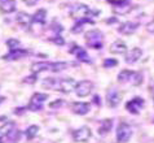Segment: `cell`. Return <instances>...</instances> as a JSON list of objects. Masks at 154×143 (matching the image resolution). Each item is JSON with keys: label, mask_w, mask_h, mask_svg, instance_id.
Segmentation results:
<instances>
[{"label": "cell", "mask_w": 154, "mask_h": 143, "mask_svg": "<svg viewBox=\"0 0 154 143\" xmlns=\"http://www.w3.org/2000/svg\"><path fill=\"white\" fill-rule=\"evenodd\" d=\"M76 85H78V82L75 80H72V78H62V80L49 78V81H48V87L51 90H57L63 94H69L72 90H75Z\"/></svg>", "instance_id": "cell-1"}, {"label": "cell", "mask_w": 154, "mask_h": 143, "mask_svg": "<svg viewBox=\"0 0 154 143\" xmlns=\"http://www.w3.org/2000/svg\"><path fill=\"white\" fill-rule=\"evenodd\" d=\"M85 43L91 48L100 50L102 44H104V34L97 29L89 30V31L85 33Z\"/></svg>", "instance_id": "cell-2"}, {"label": "cell", "mask_w": 154, "mask_h": 143, "mask_svg": "<svg viewBox=\"0 0 154 143\" xmlns=\"http://www.w3.org/2000/svg\"><path fill=\"white\" fill-rule=\"evenodd\" d=\"M118 82L119 83H132L134 86H139L143 82V74L139 72H132L125 69L118 74Z\"/></svg>", "instance_id": "cell-3"}, {"label": "cell", "mask_w": 154, "mask_h": 143, "mask_svg": "<svg viewBox=\"0 0 154 143\" xmlns=\"http://www.w3.org/2000/svg\"><path fill=\"white\" fill-rule=\"evenodd\" d=\"M109 3L112 4L113 12L118 16L127 15V13H130L134 9V5L130 2H127V0H110Z\"/></svg>", "instance_id": "cell-4"}, {"label": "cell", "mask_w": 154, "mask_h": 143, "mask_svg": "<svg viewBox=\"0 0 154 143\" xmlns=\"http://www.w3.org/2000/svg\"><path fill=\"white\" fill-rule=\"evenodd\" d=\"M48 99V95L47 94H42V93H35L30 99L29 103V109L32 112H38L43 109V104Z\"/></svg>", "instance_id": "cell-5"}, {"label": "cell", "mask_w": 154, "mask_h": 143, "mask_svg": "<svg viewBox=\"0 0 154 143\" xmlns=\"http://www.w3.org/2000/svg\"><path fill=\"white\" fill-rule=\"evenodd\" d=\"M132 135V128L126 122H121L117 129V142H128Z\"/></svg>", "instance_id": "cell-6"}, {"label": "cell", "mask_w": 154, "mask_h": 143, "mask_svg": "<svg viewBox=\"0 0 154 143\" xmlns=\"http://www.w3.org/2000/svg\"><path fill=\"white\" fill-rule=\"evenodd\" d=\"M89 8L85 4H75L70 11V17L74 20H83L89 15Z\"/></svg>", "instance_id": "cell-7"}, {"label": "cell", "mask_w": 154, "mask_h": 143, "mask_svg": "<svg viewBox=\"0 0 154 143\" xmlns=\"http://www.w3.org/2000/svg\"><path fill=\"white\" fill-rule=\"evenodd\" d=\"M92 90H93V83L91 81H88V80H84V81L78 82L76 89H75V93H76V95H78L79 98H85V96H88V95L92 93Z\"/></svg>", "instance_id": "cell-8"}, {"label": "cell", "mask_w": 154, "mask_h": 143, "mask_svg": "<svg viewBox=\"0 0 154 143\" xmlns=\"http://www.w3.org/2000/svg\"><path fill=\"white\" fill-rule=\"evenodd\" d=\"M144 106H145L144 99L140 98V96H136V98H134L132 100H130L126 104V109L132 115H139Z\"/></svg>", "instance_id": "cell-9"}, {"label": "cell", "mask_w": 154, "mask_h": 143, "mask_svg": "<svg viewBox=\"0 0 154 143\" xmlns=\"http://www.w3.org/2000/svg\"><path fill=\"white\" fill-rule=\"evenodd\" d=\"M121 93L117 90V89H109L108 93H106V103H108V106L110 108H115L119 106V103H121Z\"/></svg>", "instance_id": "cell-10"}, {"label": "cell", "mask_w": 154, "mask_h": 143, "mask_svg": "<svg viewBox=\"0 0 154 143\" xmlns=\"http://www.w3.org/2000/svg\"><path fill=\"white\" fill-rule=\"evenodd\" d=\"M91 135H92V133L89 130V128L87 126H83L72 133V138H74L75 142H87L91 138Z\"/></svg>", "instance_id": "cell-11"}, {"label": "cell", "mask_w": 154, "mask_h": 143, "mask_svg": "<svg viewBox=\"0 0 154 143\" xmlns=\"http://www.w3.org/2000/svg\"><path fill=\"white\" fill-rule=\"evenodd\" d=\"M29 54V51L26 50H22V48H14V50H11L7 55L3 56V59L5 61H13V60H18V59H22L25 57Z\"/></svg>", "instance_id": "cell-12"}, {"label": "cell", "mask_w": 154, "mask_h": 143, "mask_svg": "<svg viewBox=\"0 0 154 143\" xmlns=\"http://www.w3.org/2000/svg\"><path fill=\"white\" fill-rule=\"evenodd\" d=\"M139 29V24L137 22H132V21H127V22L122 24L119 26V33L121 34H125V35H131L134 34L136 30Z\"/></svg>", "instance_id": "cell-13"}, {"label": "cell", "mask_w": 154, "mask_h": 143, "mask_svg": "<svg viewBox=\"0 0 154 143\" xmlns=\"http://www.w3.org/2000/svg\"><path fill=\"white\" fill-rule=\"evenodd\" d=\"M16 20H17V22H18V25L25 30H27L32 22V17L30 15H27L26 12H20L18 15H17Z\"/></svg>", "instance_id": "cell-14"}, {"label": "cell", "mask_w": 154, "mask_h": 143, "mask_svg": "<svg viewBox=\"0 0 154 143\" xmlns=\"http://www.w3.org/2000/svg\"><path fill=\"white\" fill-rule=\"evenodd\" d=\"M72 48L70 50L71 54H74L76 56V59L79 60V61H83V63H91V59H89V55L85 52L82 47H78L76 44L71 46Z\"/></svg>", "instance_id": "cell-15"}, {"label": "cell", "mask_w": 154, "mask_h": 143, "mask_svg": "<svg viewBox=\"0 0 154 143\" xmlns=\"http://www.w3.org/2000/svg\"><path fill=\"white\" fill-rule=\"evenodd\" d=\"M89 109H91V106L88 103H82V102H76V103H72L71 104V111L74 112L75 115H87Z\"/></svg>", "instance_id": "cell-16"}, {"label": "cell", "mask_w": 154, "mask_h": 143, "mask_svg": "<svg viewBox=\"0 0 154 143\" xmlns=\"http://www.w3.org/2000/svg\"><path fill=\"white\" fill-rule=\"evenodd\" d=\"M141 55H143V51H141L140 48H137V47H135V48H132L131 51H128L126 54V63L127 64H135L136 61H139Z\"/></svg>", "instance_id": "cell-17"}, {"label": "cell", "mask_w": 154, "mask_h": 143, "mask_svg": "<svg viewBox=\"0 0 154 143\" xmlns=\"http://www.w3.org/2000/svg\"><path fill=\"white\" fill-rule=\"evenodd\" d=\"M52 67H53V63H34L31 65V72L38 74V73H42V72H45V70H51L52 72Z\"/></svg>", "instance_id": "cell-18"}, {"label": "cell", "mask_w": 154, "mask_h": 143, "mask_svg": "<svg viewBox=\"0 0 154 143\" xmlns=\"http://www.w3.org/2000/svg\"><path fill=\"white\" fill-rule=\"evenodd\" d=\"M110 52L114 55H122L127 52V44L122 41H117L114 42L112 46H110Z\"/></svg>", "instance_id": "cell-19"}, {"label": "cell", "mask_w": 154, "mask_h": 143, "mask_svg": "<svg viewBox=\"0 0 154 143\" xmlns=\"http://www.w3.org/2000/svg\"><path fill=\"white\" fill-rule=\"evenodd\" d=\"M13 129H14V124L11 122V121H8V122L4 124V125H0V138H2L3 142Z\"/></svg>", "instance_id": "cell-20"}, {"label": "cell", "mask_w": 154, "mask_h": 143, "mask_svg": "<svg viewBox=\"0 0 154 143\" xmlns=\"http://www.w3.org/2000/svg\"><path fill=\"white\" fill-rule=\"evenodd\" d=\"M85 24H93V21H92V20H88L87 17H85V18H83V20H78V22H76V24L71 28V33H74V34L82 33Z\"/></svg>", "instance_id": "cell-21"}, {"label": "cell", "mask_w": 154, "mask_h": 143, "mask_svg": "<svg viewBox=\"0 0 154 143\" xmlns=\"http://www.w3.org/2000/svg\"><path fill=\"white\" fill-rule=\"evenodd\" d=\"M16 11V0H4L2 2V12L12 13Z\"/></svg>", "instance_id": "cell-22"}, {"label": "cell", "mask_w": 154, "mask_h": 143, "mask_svg": "<svg viewBox=\"0 0 154 143\" xmlns=\"http://www.w3.org/2000/svg\"><path fill=\"white\" fill-rule=\"evenodd\" d=\"M45 20H47V12H45V9L36 11L35 15L32 16V22L40 24V25H44L45 24Z\"/></svg>", "instance_id": "cell-23"}, {"label": "cell", "mask_w": 154, "mask_h": 143, "mask_svg": "<svg viewBox=\"0 0 154 143\" xmlns=\"http://www.w3.org/2000/svg\"><path fill=\"white\" fill-rule=\"evenodd\" d=\"M112 128H113V121L110 120V119L104 120V122H102L100 129H98V134H100L101 137H105L106 134H108L110 130H112Z\"/></svg>", "instance_id": "cell-24"}, {"label": "cell", "mask_w": 154, "mask_h": 143, "mask_svg": "<svg viewBox=\"0 0 154 143\" xmlns=\"http://www.w3.org/2000/svg\"><path fill=\"white\" fill-rule=\"evenodd\" d=\"M38 132H39V128H38L36 125H31V126H29V128L26 129V138H27L29 141L34 139V138L36 137Z\"/></svg>", "instance_id": "cell-25"}, {"label": "cell", "mask_w": 154, "mask_h": 143, "mask_svg": "<svg viewBox=\"0 0 154 143\" xmlns=\"http://www.w3.org/2000/svg\"><path fill=\"white\" fill-rule=\"evenodd\" d=\"M7 137L9 138V142H17V141L20 139V137H21V133L17 129H13ZM4 141H5V139H4Z\"/></svg>", "instance_id": "cell-26"}, {"label": "cell", "mask_w": 154, "mask_h": 143, "mask_svg": "<svg viewBox=\"0 0 154 143\" xmlns=\"http://www.w3.org/2000/svg\"><path fill=\"white\" fill-rule=\"evenodd\" d=\"M67 64L66 63H62V61H58V63H53V67H52V72H61L63 69H66Z\"/></svg>", "instance_id": "cell-27"}, {"label": "cell", "mask_w": 154, "mask_h": 143, "mask_svg": "<svg viewBox=\"0 0 154 143\" xmlns=\"http://www.w3.org/2000/svg\"><path fill=\"white\" fill-rule=\"evenodd\" d=\"M7 46L9 47L11 50L20 48V41H17V39H8V41H7Z\"/></svg>", "instance_id": "cell-28"}, {"label": "cell", "mask_w": 154, "mask_h": 143, "mask_svg": "<svg viewBox=\"0 0 154 143\" xmlns=\"http://www.w3.org/2000/svg\"><path fill=\"white\" fill-rule=\"evenodd\" d=\"M115 65H118V61L115 59H106V60H104V67L105 68H114Z\"/></svg>", "instance_id": "cell-29"}, {"label": "cell", "mask_w": 154, "mask_h": 143, "mask_svg": "<svg viewBox=\"0 0 154 143\" xmlns=\"http://www.w3.org/2000/svg\"><path fill=\"white\" fill-rule=\"evenodd\" d=\"M51 41H52L53 43H56V44H58V46H62L63 43H65L63 38H62V37H60V35H56L54 38H51Z\"/></svg>", "instance_id": "cell-30"}, {"label": "cell", "mask_w": 154, "mask_h": 143, "mask_svg": "<svg viewBox=\"0 0 154 143\" xmlns=\"http://www.w3.org/2000/svg\"><path fill=\"white\" fill-rule=\"evenodd\" d=\"M23 82H26V83H35V82H36V76H35V73H32V76L26 77V78L23 80Z\"/></svg>", "instance_id": "cell-31"}, {"label": "cell", "mask_w": 154, "mask_h": 143, "mask_svg": "<svg viewBox=\"0 0 154 143\" xmlns=\"http://www.w3.org/2000/svg\"><path fill=\"white\" fill-rule=\"evenodd\" d=\"M146 31L150 33V34H154V17H153V20L150 21V22H148V25H146Z\"/></svg>", "instance_id": "cell-32"}, {"label": "cell", "mask_w": 154, "mask_h": 143, "mask_svg": "<svg viewBox=\"0 0 154 143\" xmlns=\"http://www.w3.org/2000/svg\"><path fill=\"white\" fill-rule=\"evenodd\" d=\"M62 104H63V100L58 99V100L51 103V104H49V107H51V108H57V107H60V106H62Z\"/></svg>", "instance_id": "cell-33"}, {"label": "cell", "mask_w": 154, "mask_h": 143, "mask_svg": "<svg viewBox=\"0 0 154 143\" xmlns=\"http://www.w3.org/2000/svg\"><path fill=\"white\" fill-rule=\"evenodd\" d=\"M22 2L26 4V5L29 7H31V5H35V4L38 3V0H22Z\"/></svg>", "instance_id": "cell-34"}, {"label": "cell", "mask_w": 154, "mask_h": 143, "mask_svg": "<svg viewBox=\"0 0 154 143\" xmlns=\"http://www.w3.org/2000/svg\"><path fill=\"white\" fill-rule=\"evenodd\" d=\"M7 122H8V120H7L5 116H2V117H0V125H4V124H7Z\"/></svg>", "instance_id": "cell-35"}, {"label": "cell", "mask_w": 154, "mask_h": 143, "mask_svg": "<svg viewBox=\"0 0 154 143\" xmlns=\"http://www.w3.org/2000/svg\"><path fill=\"white\" fill-rule=\"evenodd\" d=\"M2 2H4V0H2Z\"/></svg>", "instance_id": "cell-36"}]
</instances>
